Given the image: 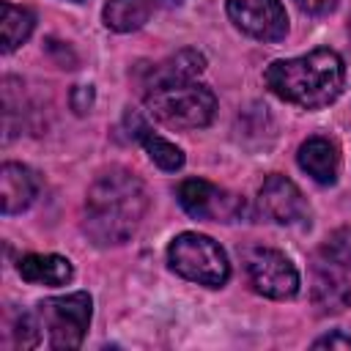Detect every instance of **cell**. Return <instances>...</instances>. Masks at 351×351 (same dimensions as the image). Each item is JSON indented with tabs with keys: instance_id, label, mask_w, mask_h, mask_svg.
<instances>
[{
	"instance_id": "obj_1",
	"label": "cell",
	"mask_w": 351,
	"mask_h": 351,
	"mask_svg": "<svg viewBox=\"0 0 351 351\" xmlns=\"http://www.w3.org/2000/svg\"><path fill=\"white\" fill-rule=\"evenodd\" d=\"M206 58L197 49H178L176 55L154 63L143 82L145 104L154 118L170 129H203L217 112V96L208 85L197 82Z\"/></svg>"
},
{
	"instance_id": "obj_2",
	"label": "cell",
	"mask_w": 351,
	"mask_h": 351,
	"mask_svg": "<svg viewBox=\"0 0 351 351\" xmlns=\"http://www.w3.org/2000/svg\"><path fill=\"white\" fill-rule=\"evenodd\" d=\"M145 211L148 195L143 181L123 167H110L88 189L82 228L96 247H115L134 236Z\"/></svg>"
},
{
	"instance_id": "obj_3",
	"label": "cell",
	"mask_w": 351,
	"mask_h": 351,
	"mask_svg": "<svg viewBox=\"0 0 351 351\" xmlns=\"http://www.w3.org/2000/svg\"><path fill=\"white\" fill-rule=\"evenodd\" d=\"M263 80L277 99L302 110H321L343 93L346 63L335 49L318 47L307 55L269 63Z\"/></svg>"
},
{
	"instance_id": "obj_4",
	"label": "cell",
	"mask_w": 351,
	"mask_h": 351,
	"mask_svg": "<svg viewBox=\"0 0 351 351\" xmlns=\"http://www.w3.org/2000/svg\"><path fill=\"white\" fill-rule=\"evenodd\" d=\"M167 263L170 269L197 285L206 288H222L230 277V263L225 250L203 233H178L167 247Z\"/></svg>"
},
{
	"instance_id": "obj_5",
	"label": "cell",
	"mask_w": 351,
	"mask_h": 351,
	"mask_svg": "<svg viewBox=\"0 0 351 351\" xmlns=\"http://www.w3.org/2000/svg\"><path fill=\"white\" fill-rule=\"evenodd\" d=\"M36 321L41 329H47L52 348H80L85 340V332L90 326L93 302L88 291H74L66 296H52L38 302Z\"/></svg>"
},
{
	"instance_id": "obj_6",
	"label": "cell",
	"mask_w": 351,
	"mask_h": 351,
	"mask_svg": "<svg viewBox=\"0 0 351 351\" xmlns=\"http://www.w3.org/2000/svg\"><path fill=\"white\" fill-rule=\"evenodd\" d=\"M252 288L266 299H291L299 291V271L293 261L271 247H252L244 255Z\"/></svg>"
},
{
	"instance_id": "obj_7",
	"label": "cell",
	"mask_w": 351,
	"mask_h": 351,
	"mask_svg": "<svg viewBox=\"0 0 351 351\" xmlns=\"http://www.w3.org/2000/svg\"><path fill=\"white\" fill-rule=\"evenodd\" d=\"M178 203L181 208L195 219H211V222H239L247 214L244 197L203 181V178H186L178 184Z\"/></svg>"
},
{
	"instance_id": "obj_8",
	"label": "cell",
	"mask_w": 351,
	"mask_h": 351,
	"mask_svg": "<svg viewBox=\"0 0 351 351\" xmlns=\"http://www.w3.org/2000/svg\"><path fill=\"white\" fill-rule=\"evenodd\" d=\"M230 22L258 38V41H280L288 33V14L280 0H225Z\"/></svg>"
},
{
	"instance_id": "obj_9",
	"label": "cell",
	"mask_w": 351,
	"mask_h": 351,
	"mask_svg": "<svg viewBox=\"0 0 351 351\" xmlns=\"http://www.w3.org/2000/svg\"><path fill=\"white\" fill-rule=\"evenodd\" d=\"M258 208L266 219L277 222V225H304L310 222V206L302 195V189L285 178V176H277L271 173L261 192H258Z\"/></svg>"
},
{
	"instance_id": "obj_10",
	"label": "cell",
	"mask_w": 351,
	"mask_h": 351,
	"mask_svg": "<svg viewBox=\"0 0 351 351\" xmlns=\"http://www.w3.org/2000/svg\"><path fill=\"white\" fill-rule=\"evenodd\" d=\"M38 195V176L19 165V162H5L0 167V203L3 214H19L25 211Z\"/></svg>"
},
{
	"instance_id": "obj_11",
	"label": "cell",
	"mask_w": 351,
	"mask_h": 351,
	"mask_svg": "<svg viewBox=\"0 0 351 351\" xmlns=\"http://www.w3.org/2000/svg\"><path fill=\"white\" fill-rule=\"evenodd\" d=\"M299 167L318 184H335L337 181V173H340V151L335 145V140L329 137H307L302 145H299Z\"/></svg>"
},
{
	"instance_id": "obj_12",
	"label": "cell",
	"mask_w": 351,
	"mask_h": 351,
	"mask_svg": "<svg viewBox=\"0 0 351 351\" xmlns=\"http://www.w3.org/2000/svg\"><path fill=\"white\" fill-rule=\"evenodd\" d=\"M184 0H110L104 5V25L115 33H132L143 27L156 11L181 5Z\"/></svg>"
},
{
	"instance_id": "obj_13",
	"label": "cell",
	"mask_w": 351,
	"mask_h": 351,
	"mask_svg": "<svg viewBox=\"0 0 351 351\" xmlns=\"http://www.w3.org/2000/svg\"><path fill=\"white\" fill-rule=\"evenodd\" d=\"M313 304L321 313H340L351 304V288L346 277L335 269V261L324 263L313 274Z\"/></svg>"
},
{
	"instance_id": "obj_14",
	"label": "cell",
	"mask_w": 351,
	"mask_h": 351,
	"mask_svg": "<svg viewBox=\"0 0 351 351\" xmlns=\"http://www.w3.org/2000/svg\"><path fill=\"white\" fill-rule=\"evenodd\" d=\"M16 271L22 274V280L33 282V285H66L74 274L71 261L63 255H41V252H30L25 258H19Z\"/></svg>"
},
{
	"instance_id": "obj_15",
	"label": "cell",
	"mask_w": 351,
	"mask_h": 351,
	"mask_svg": "<svg viewBox=\"0 0 351 351\" xmlns=\"http://www.w3.org/2000/svg\"><path fill=\"white\" fill-rule=\"evenodd\" d=\"M0 30H3V52H14L19 44H25L33 33V25H36V16L22 8V5H14L8 0L0 3Z\"/></svg>"
},
{
	"instance_id": "obj_16",
	"label": "cell",
	"mask_w": 351,
	"mask_h": 351,
	"mask_svg": "<svg viewBox=\"0 0 351 351\" xmlns=\"http://www.w3.org/2000/svg\"><path fill=\"white\" fill-rule=\"evenodd\" d=\"M134 126H137V140L143 143V148H145V154L151 156V162H156L162 170H181L184 167V151L178 148V145H173L170 140H165V137H159L156 132H151L143 121H134Z\"/></svg>"
},
{
	"instance_id": "obj_17",
	"label": "cell",
	"mask_w": 351,
	"mask_h": 351,
	"mask_svg": "<svg viewBox=\"0 0 351 351\" xmlns=\"http://www.w3.org/2000/svg\"><path fill=\"white\" fill-rule=\"evenodd\" d=\"M324 252H326L329 261H335L337 266H351V230L335 233V236L329 239V244H326Z\"/></svg>"
},
{
	"instance_id": "obj_18",
	"label": "cell",
	"mask_w": 351,
	"mask_h": 351,
	"mask_svg": "<svg viewBox=\"0 0 351 351\" xmlns=\"http://www.w3.org/2000/svg\"><path fill=\"white\" fill-rule=\"evenodd\" d=\"M313 348H351V335H343V332H329L324 337H318L313 343Z\"/></svg>"
},
{
	"instance_id": "obj_19",
	"label": "cell",
	"mask_w": 351,
	"mask_h": 351,
	"mask_svg": "<svg viewBox=\"0 0 351 351\" xmlns=\"http://www.w3.org/2000/svg\"><path fill=\"white\" fill-rule=\"evenodd\" d=\"M296 5L307 14H329V11H335L337 0H296Z\"/></svg>"
}]
</instances>
